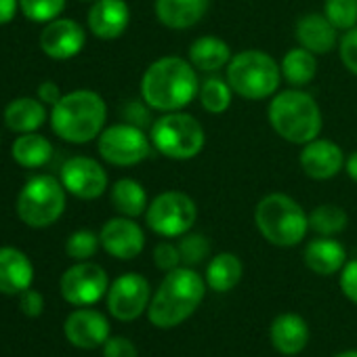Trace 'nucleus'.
Returning a JSON list of instances; mask_svg holds the SVG:
<instances>
[{
	"instance_id": "obj_1",
	"label": "nucleus",
	"mask_w": 357,
	"mask_h": 357,
	"mask_svg": "<svg viewBox=\"0 0 357 357\" xmlns=\"http://www.w3.org/2000/svg\"><path fill=\"white\" fill-rule=\"evenodd\" d=\"M200 93L198 70L183 57H160L141 78V99L155 112H181Z\"/></svg>"
},
{
	"instance_id": "obj_2",
	"label": "nucleus",
	"mask_w": 357,
	"mask_h": 357,
	"mask_svg": "<svg viewBox=\"0 0 357 357\" xmlns=\"http://www.w3.org/2000/svg\"><path fill=\"white\" fill-rule=\"evenodd\" d=\"M206 280L194 267H176L164 275L147 307V319L160 330H170L190 319L202 305Z\"/></svg>"
},
{
	"instance_id": "obj_3",
	"label": "nucleus",
	"mask_w": 357,
	"mask_h": 357,
	"mask_svg": "<svg viewBox=\"0 0 357 357\" xmlns=\"http://www.w3.org/2000/svg\"><path fill=\"white\" fill-rule=\"evenodd\" d=\"M53 132L74 145H84L97 139L107 120V105L103 97L89 89L66 93L51 109Z\"/></svg>"
},
{
	"instance_id": "obj_4",
	"label": "nucleus",
	"mask_w": 357,
	"mask_h": 357,
	"mask_svg": "<svg viewBox=\"0 0 357 357\" xmlns=\"http://www.w3.org/2000/svg\"><path fill=\"white\" fill-rule=\"evenodd\" d=\"M267 118L271 128L284 141L294 145H305L317 139L324 124L317 101L301 89L278 93L269 103Z\"/></svg>"
},
{
	"instance_id": "obj_5",
	"label": "nucleus",
	"mask_w": 357,
	"mask_h": 357,
	"mask_svg": "<svg viewBox=\"0 0 357 357\" xmlns=\"http://www.w3.org/2000/svg\"><path fill=\"white\" fill-rule=\"evenodd\" d=\"M255 223L261 236L280 248L298 246L309 231V215L286 194H267L255 208Z\"/></svg>"
},
{
	"instance_id": "obj_6",
	"label": "nucleus",
	"mask_w": 357,
	"mask_h": 357,
	"mask_svg": "<svg viewBox=\"0 0 357 357\" xmlns=\"http://www.w3.org/2000/svg\"><path fill=\"white\" fill-rule=\"evenodd\" d=\"M227 82L236 95L248 101H263L278 93L282 70L269 53L246 49L231 57L227 66Z\"/></svg>"
},
{
	"instance_id": "obj_7",
	"label": "nucleus",
	"mask_w": 357,
	"mask_h": 357,
	"mask_svg": "<svg viewBox=\"0 0 357 357\" xmlns=\"http://www.w3.org/2000/svg\"><path fill=\"white\" fill-rule=\"evenodd\" d=\"M149 139L153 149L170 160H192L196 158L206 143V132L200 120L192 114L166 112L158 120H153Z\"/></svg>"
},
{
	"instance_id": "obj_8",
	"label": "nucleus",
	"mask_w": 357,
	"mask_h": 357,
	"mask_svg": "<svg viewBox=\"0 0 357 357\" xmlns=\"http://www.w3.org/2000/svg\"><path fill=\"white\" fill-rule=\"evenodd\" d=\"M66 188L53 174H34L17 196V217L34 229L55 225L66 213Z\"/></svg>"
},
{
	"instance_id": "obj_9",
	"label": "nucleus",
	"mask_w": 357,
	"mask_h": 357,
	"mask_svg": "<svg viewBox=\"0 0 357 357\" xmlns=\"http://www.w3.org/2000/svg\"><path fill=\"white\" fill-rule=\"evenodd\" d=\"M198 219L196 202L183 192H164L155 196L147 211V227L162 238H181L185 236Z\"/></svg>"
},
{
	"instance_id": "obj_10",
	"label": "nucleus",
	"mask_w": 357,
	"mask_h": 357,
	"mask_svg": "<svg viewBox=\"0 0 357 357\" xmlns=\"http://www.w3.org/2000/svg\"><path fill=\"white\" fill-rule=\"evenodd\" d=\"M151 147L149 135L130 122L112 124L97 137L99 155L112 166H137L151 155Z\"/></svg>"
},
{
	"instance_id": "obj_11",
	"label": "nucleus",
	"mask_w": 357,
	"mask_h": 357,
	"mask_svg": "<svg viewBox=\"0 0 357 357\" xmlns=\"http://www.w3.org/2000/svg\"><path fill=\"white\" fill-rule=\"evenodd\" d=\"M59 290L66 303L74 307H91L107 294L109 278L101 265L78 261L63 271L59 280Z\"/></svg>"
},
{
	"instance_id": "obj_12",
	"label": "nucleus",
	"mask_w": 357,
	"mask_h": 357,
	"mask_svg": "<svg viewBox=\"0 0 357 357\" xmlns=\"http://www.w3.org/2000/svg\"><path fill=\"white\" fill-rule=\"evenodd\" d=\"M107 311L118 321H135L151 303V286L141 273H122L118 275L105 294Z\"/></svg>"
},
{
	"instance_id": "obj_13",
	"label": "nucleus",
	"mask_w": 357,
	"mask_h": 357,
	"mask_svg": "<svg viewBox=\"0 0 357 357\" xmlns=\"http://www.w3.org/2000/svg\"><path fill=\"white\" fill-rule=\"evenodd\" d=\"M61 183L78 200H97L107 190L105 168L89 155H72L61 166Z\"/></svg>"
},
{
	"instance_id": "obj_14",
	"label": "nucleus",
	"mask_w": 357,
	"mask_h": 357,
	"mask_svg": "<svg viewBox=\"0 0 357 357\" xmlns=\"http://www.w3.org/2000/svg\"><path fill=\"white\" fill-rule=\"evenodd\" d=\"M99 240H101L103 250L109 257L120 259V261H132L145 248V234L141 225L135 219L122 217V215L109 219L101 227Z\"/></svg>"
},
{
	"instance_id": "obj_15",
	"label": "nucleus",
	"mask_w": 357,
	"mask_h": 357,
	"mask_svg": "<svg viewBox=\"0 0 357 357\" xmlns=\"http://www.w3.org/2000/svg\"><path fill=\"white\" fill-rule=\"evenodd\" d=\"M40 51L55 59V61H68L82 53L86 45V32L84 28L74 20H53L45 24V30L40 32Z\"/></svg>"
},
{
	"instance_id": "obj_16",
	"label": "nucleus",
	"mask_w": 357,
	"mask_h": 357,
	"mask_svg": "<svg viewBox=\"0 0 357 357\" xmlns=\"http://www.w3.org/2000/svg\"><path fill=\"white\" fill-rule=\"evenodd\" d=\"M63 334L76 349H97L109 338V319L91 307H78L63 321Z\"/></svg>"
},
{
	"instance_id": "obj_17",
	"label": "nucleus",
	"mask_w": 357,
	"mask_h": 357,
	"mask_svg": "<svg viewBox=\"0 0 357 357\" xmlns=\"http://www.w3.org/2000/svg\"><path fill=\"white\" fill-rule=\"evenodd\" d=\"M298 164L303 172L315 181H326V178L336 176L344 166L342 149L330 139H313L303 145L298 153Z\"/></svg>"
},
{
	"instance_id": "obj_18",
	"label": "nucleus",
	"mask_w": 357,
	"mask_h": 357,
	"mask_svg": "<svg viewBox=\"0 0 357 357\" xmlns=\"http://www.w3.org/2000/svg\"><path fill=\"white\" fill-rule=\"evenodd\" d=\"M130 24V9L124 0H95L86 15L91 34L99 40L120 38Z\"/></svg>"
},
{
	"instance_id": "obj_19",
	"label": "nucleus",
	"mask_w": 357,
	"mask_h": 357,
	"mask_svg": "<svg viewBox=\"0 0 357 357\" xmlns=\"http://www.w3.org/2000/svg\"><path fill=\"white\" fill-rule=\"evenodd\" d=\"M34 265L30 257L15 246H0V294L20 296L32 288Z\"/></svg>"
},
{
	"instance_id": "obj_20",
	"label": "nucleus",
	"mask_w": 357,
	"mask_h": 357,
	"mask_svg": "<svg viewBox=\"0 0 357 357\" xmlns=\"http://www.w3.org/2000/svg\"><path fill=\"white\" fill-rule=\"evenodd\" d=\"M296 43L298 47L311 51L313 55H328L338 45V30L328 22L324 13H309L296 22Z\"/></svg>"
},
{
	"instance_id": "obj_21",
	"label": "nucleus",
	"mask_w": 357,
	"mask_h": 357,
	"mask_svg": "<svg viewBox=\"0 0 357 357\" xmlns=\"http://www.w3.org/2000/svg\"><path fill=\"white\" fill-rule=\"evenodd\" d=\"M269 340L282 355H298L309 342V326L298 313H280L269 326Z\"/></svg>"
},
{
	"instance_id": "obj_22",
	"label": "nucleus",
	"mask_w": 357,
	"mask_h": 357,
	"mask_svg": "<svg viewBox=\"0 0 357 357\" xmlns=\"http://www.w3.org/2000/svg\"><path fill=\"white\" fill-rule=\"evenodd\" d=\"M211 0H155V17L170 30H188L200 24Z\"/></svg>"
},
{
	"instance_id": "obj_23",
	"label": "nucleus",
	"mask_w": 357,
	"mask_h": 357,
	"mask_svg": "<svg viewBox=\"0 0 357 357\" xmlns=\"http://www.w3.org/2000/svg\"><path fill=\"white\" fill-rule=\"evenodd\" d=\"M303 261L317 275H334L344 267L347 252H344V246L338 240L319 236V238H315V240H311L307 244Z\"/></svg>"
},
{
	"instance_id": "obj_24",
	"label": "nucleus",
	"mask_w": 357,
	"mask_h": 357,
	"mask_svg": "<svg viewBox=\"0 0 357 357\" xmlns=\"http://www.w3.org/2000/svg\"><path fill=\"white\" fill-rule=\"evenodd\" d=\"M5 124L7 128H11L13 132H36L49 118L47 114V105L36 97H17L11 103H7L5 112H3Z\"/></svg>"
},
{
	"instance_id": "obj_25",
	"label": "nucleus",
	"mask_w": 357,
	"mask_h": 357,
	"mask_svg": "<svg viewBox=\"0 0 357 357\" xmlns=\"http://www.w3.org/2000/svg\"><path fill=\"white\" fill-rule=\"evenodd\" d=\"M188 57L198 72L215 74L221 68H227L234 55H231L229 45L223 38L208 34V36H200L192 43Z\"/></svg>"
},
{
	"instance_id": "obj_26",
	"label": "nucleus",
	"mask_w": 357,
	"mask_h": 357,
	"mask_svg": "<svg viewBox=\"0 0 357 357\" xmlns=\"http://www.w3.org/2000/svg\"><path fill=\"white\" fill-rule=\"evenodd\" d=\"M109 200H112V206L116 208V213H120L122 217H130V219L145 215V211L149 206L145 188L128 176L118 178V181L112 185Z\"/></svg>"
},
{
	"instance_id": "obj_27",
	"label": "nucleus",
	"mask_w": 357,
	"mask_h": 357,
	"mask_svg": "<svg viewBox=\"0 0 357 357\" xmlns=\"http://www.w3.org/2000/svg\"><path fill=\"white\" fill-rule=\"evenodd\" d=\"M242 273H244L242 261L234 252H221L208 261L206 271H204V280H206V286L211 290L229 292L240 284Z\"/></svg>"
},
{
	"instance_id": "obj_28",
	"label": "nucleus",
	"mask_w": 357,
	"mask_h": 357,
	"mask_svg": "<svg viewBox=\"0 0 357 357\" xmlns=\"http://www.w3.org/2000/svg\"><path fill=\"white\" fill-rule=\"evenodd\" d=\"M13 160L30 170L43 168L53 158V143L38 132H24L13 141Z\"/></svg>"
},
{
	"instance_id": "obj_29",
	"label": "nucleus",
	"mask_w": 357,
	"mask_h": 357,
	"mask_svg": "<svg viewBox=\"0 0 357 357\" xmlns=\"http://www.w3.org/2000/svg\"><path fill=\"white\" fill-rule=\"evenodd\" d=\"M280 70H282V78L292 86V89H303L307 86L315 74H317V59L311 51L303 49V47H296V49H290L282 63H280Z\"/></svg>"
},
{
	"instance_id": "obj_30",
	"label": "nucleus",
	"mask_w": 357,
	"mask_h": 357,
	"mask_svg": "<svg viewBox=\"0 0 357 357\" xmlns=\"http://www.w3.org/2000/svg\"><path fill=\"white\" fill-rule=\"evenodd\" d=\"M349 217L347 213L336 204H319L309 215V229H313L317 236H338L347 229Z\"/></svg>"
},
{
	"instance_id": "obj_31",
	"label": "nucleus",
	"mask_w": 357,
	"mask_h": 357,
	"mask_svg": "<svg viewBox=\"0 0 357 357\" xmlns=\"http://www.w3.org/2000/svg\"><path fill=\"white\" fill-rule=\"evenodd\" d=\"M200 103L208 114H223L229 109L231 101H234V89L229 86L227 78H217L211 76L200 84Z\"/></svg>"
},
{
	"instance_id": "obj_32",
	"label": "nucleus",
	"mask_w": 357,
	"mask_h": 357,
	"mask_svg": "<svg viewBox=\"0 0 357 357\" xmlns=\"http://www.w3.org/2000/svg\"><path fill=\"white\" fill-rule=\"evenodd\" d=\"M178 252H181V263L185 267H196L211 257V240L202 234H185L178 240Z\"/></svg>"
},
{
	"instance_id": "obj_33",
	"label": "nucleus",
	"mask_w": 357,
	"mask_h": 357,
	"mask_svg": "<svg viewBox=\"0 0 357 357\" xmlns=\"http://www.w3.org/2000/svg\"><path fill=\"white\" fill-rule=\"evenodd\" d=\"M66 9V0H20V11L34 24H49Z\"/></svg>"
},
{
	"instance_id": "obj_34",
	"label": "nucleus",
	"mask_w": 357,
	"mask_h": 357,
	"mask_svg": "<svg viewBox=\"0 0 357 357\" xmlns=\"http://www.w3.org/2000/svg\"><path fill=\"white\" fill-rule=\"evenodd\" d=\"M324 15L336 30H351L357 26V0H326Z\"/></svg>"
},
{
	"instance_id": "obj_35",
	"label": "nucleus",
	"mask_w": 357,
	"mask_h": 357,
	"mask_svg": "<svg viewBox=\"0 0 357 357\" xmlns=\"http://www.w3.org/2000/svg\"><path fill=\"white\" fill-rule=\"evenodd\" d=\"M101 246V240L91 229H78L74 231L66 242V255L74 261H89L97 255Z\"/></svg>"
},
{
	"instance_id": "obj_36",
	"label": "nucleus",
	"mask_w": 357,
	"mask_h": 357,
	"mask_svg": "<svg viewBox=\"0 0 357 357\" xmlns=\"http://www.w3.org/2000/svg\"><path fill=\"white\" fill-rule=\"evenodd\" d=\"M153 263L160 271H172L176 267H181V252H178V246L172 242H160L153 248Z\"/></svg>"
},
{
	"instance_id": "obj_37",
	"label": "nucleus",
	"mask_w": 357,
	"mask_h": 357,
	"mask_svg": "<svg viewBox=\"0 0 357 357\" xmlns=\"http://www.w3.org/2000/svg\"><path fill=\"white\" fill-rule=\"evenodd\" d=\"M338 53H340L342 66L353 76H357V26L344 32V36L338 43Z\"/></svg>"
},
{
	"instance_id": "obj_38",
	"label": "nucleus",
	"mask_w": 357,
	"mask_h": 357,
	"mask_svg": "<svg viewBox=\"0 0 357 357\" xmlns=\"http://www.w3.org/2000/svg\"><path fill=\"white\" fill-rule=\"evenodd\" d=\"M103 357H139V351L130 338L109 336L103 344Z\"/></svg>"
},
{
	"instance_id": "obj_39",
	"label": "nucleus",
	"mask_w": 357,
	"mask_h": 357,
	"mask_svg": "<svg viewBox=\"0 0 357 357\" xmlns=\"http://www.w3.org/2000/svg\"><path fill=\"white\" fill-rule=\"evenodd\" d=\"M20 309H22V313H24L26 317H30V319L40 317L43 311H45V298H43V294H40L38 290H34V288L24 290V292L20 294Z\"/></svg>"
},
{
	"instance_id": "obj_40",
	"label": "nucleus",
	"mask_w": 357,
	"mask_h": 357,
	"mask_svg": "<svg viewBox=\"0 0 357 357\" xmlns=\"http://www.w3.org/2000/svg\"><path fill=\"white\" fill-rule=\"evenodd\" d=\"M340 290L342 294L357 305V259L355 261H347L344 267L340 269Z\"/></svg>"
},
{
	"instance_id": "obj_41",
	"label": "nucleus",
	"mask_w": 357,
	"mask_h": 357,
	"mask_svg": "<svg viewBox=\"0 0 357 357\" xmlns=\"http://www.w3.org/2000/svg\"><path fill=\"white\" fill-rule=\"evenodd\" d=\"M145 107H149L145 101H126V105H124V120L143 128L149 122V112Z\"/></svg>"
},
{
	"instance_id": "obj_42",
	"label": "nucleus",
	"mask_w": 357,
	"mask_h": 357,
	"mask_svg": "<svg viewBox=\"0 0 357 357\" xmlns=\"http://www.w3.org/2000/svg\"><path fill=\"white\" fill-rule=\"evenodd\" d=\"M61 97H63V95H61V89L57 86V82H53V80L40 82V86H38V99H40L45 105H51V107H53Z\"/></svg>"
},
{
	"instance_id": "obj_43",
	"label": "nucleus",
	"mask_w": 357,
	"mask_h": 357,
	"mask_svg": "<svg viewBox=\"0 0 357 357\" xmlns=\"http://www.w3.org/2000/svg\"><path fill=\"white\" fill-rule=\"evenodd\" d=\"M17 11H20V0H0V26L11 24Z\"/></svg>"
},
{
	"instance_id": "obj_44",
	"label": "nucleus",
	"mask_w": 357,
	"mask_h": 357,
	"mask_svg": "<svg viewBox=\"0 0 357 357\" xmlns=\"http://www.w3.org/2000/svg\"><path fill=\"white\" fill-rule=\"evenodd\" d=\"M344 170H347V174H349L351 181L357 183V151L349 153V158L344 160Z\"/></svg>"
},
{
	"instance_id": "obj_45",
	"label": "nucleus",
	"mask_w": 357,
	"mask_h": 357,
	"mask_svg": "<svg viewBox=\"0 0 357 357\" xmlns=\"http://www.w3.org/2000/svg\"><path fill=\"white\" fill-rule=\"evenodd\" d=\"M334 357H357V349H347V351H340L338 355Z\"/></svg>"
},
{
	"instance_id": "obj_46",
	"label": "nucleus",
	"mask_w": 357,
	"mask_h": 357,
	"mask_svg": "<svg viewBox=\"0 0 357 357\" xmlns=\"http://www.w3.org/2000/svg\"><path fill=\"white\" fill-rule=\"evenodd\" d=\"M80 3H95V0H80Z\"/></svg>"
}]
</instances>
